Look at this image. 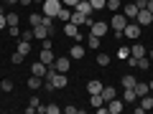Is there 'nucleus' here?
Segmentation results:
<instances>
[{
    "label": "nucleus",
    "instance_id": "f257e3e1",
    "mask_svg": "<svg viewBox=\"0 0 153 114\" xmlns=\"http://www.w3.org/2000/svg\"><path fill=\"white\" fill-rule=\"evenodd\" d=\"M61 8H64V3H61V0H44V3H41V10H44V15H51V18L59 15Z\"/></svg>",
    "mask_w": 153,
    "mask_h": 114
},
{
    "label": "nucleus",
    "instance_id": "f03ea898",
    "mask_svg": "<svg viewBox=\"0 0 153 114\" xmlns=\"http://www.w3.org/2000/svg\"><path fill=\"white\" fill-rule=\"evenodd\" d=\"M125 26H128L125 13H120V10H117V13L112 15V20H110V28H112L115 33H123V31H125Z\"/></svg>",
    "mask_w": 153,
    "mask_h": 114
},
{
    "label": "nucleus",
    "instance_id": "7ed1b4c3",
    "mask_svg": "<svg viewBox=\"0 0 153 114\" xmlns=\"http://www.w3.org/2000/svg\"><path fill=\"white\" fill-rule=\"evenodd\" d=\"M107 31H110V23H102V20H94L92 26H89V33H94L97 38L107 36Z\"/></svg>",
    "mask_w": 153,
    "mask_h": 114
},
{
    "label": "nucleus",
    "instance_id": "20e7f679",
    "mask_svg": "<svg viewBox=\"0 0 153 114\" xmlns=\"http://www.w3.org/2000/svg\"><path fill=\"white\" fill-rule=\"evenodd\" d=\"M51 66H54L56 71H61V74H66V71L71 69V58H69V56H59V58H54Z\"/></svg>",
    "mask_w": 153,
    "mask_h": 114
},
{
    "label": "nucleus",
    "instance_id": "39448f33",
    "mask_svg": "<svg viewBox=\"0 0 153 114\" xmlns=\"http://www.w3.org/2000/svg\"><path fill=\"white\" fill-rule=\"evenodd\" d=\"M135 20H138V26H151L153 23V13L148 10V8H140L138 15H135Z\"/></svg>",
    "mask_w": 153,
    "mask_h": 114
},
{
    "label": "nucleus",
    "instance_id": "423d86ee",
    "mask_svg": "<svg viewBox=\"0 0 153 114\" xmlns=\"http://www.w3.org/2000/svg\"><path fill=\"white\" fill-rule=\"evenodd\" d=\"M123 36L130 38V41H138V38H140V26H138V23H135V26H130V23H128L125 31H123Z\"/></svg>",
    "mask_w": 153,
    "mask_h": 114
},
{
    "label": "nucleus",
    "instance_id": "0eeeda50",
    "mask_svg": "<svg viewBox=\"0 0 153 114\" xmlns=\"http://www.w3.org/2000/svg\"><path fill=\"white\" fill-rule=\"evenodd\" d=\"M64 33H66V36H69V38H76V43H79V41H82V33H79V26H74V23H66V26H64Z\"/></svg>",
    "mask_w": 153,
    "mask_h": 114
},
{
    "label": "nucleus",
    "instance_id": "6e6552de",
    "mask_svg": "<svg viewBox=\"0 0 153 114\" xmlns=\"http://www.w3.org/2000/svg\"><path fill=\"white\" fill-rule=\"evenodd\" d=\"M74 10H79L82 15H92L94 8H92V3H89V0H79V3L74 5Z\"/></svg>",
    "mask_w": 153,
    "mask_h": 114
},
{
    "label": "nucleus",
    "instance_id": "1a4fd4ad",
    "mask_svg": "<svg viewBox=\"0 0 153 114\" xmlns=\"http://www.w3.org/2000/svg\"><path fill=\"white\" fill-rule=\"evenodd\" d=\"M51 36V28H46L44 23L41 26H33V38H38V41H44V38Z\"/></svg>",
    "mask_w": 153,
    "mask_h": 114
},
{
    "label": "nucleus",
    "instance_id": "9d476101",
    "mask_svg": "<svg viewBox=\"0 0 153 114\" xmlns=\"http://www.w3.org/2000/svg\"><path fill=\"white\" fill-rule=\"evenodd\" d=\"M46 71H49V66H46L44 61H36V64L31 66V74H33V76H41V79L46 76Z\"/></svg>",
    "mask_w": 153,
    "mask_h": 114
},
{
    "label": "nucleus",
    "instance_id": "9b49d317",
    "mask_svg": "<svg viewBox=\"0 0 153 114\" xmlns=\"http://www.w3.org/2000/svg\"><path fill=\"white\" fill-rule=\"evenodd\" d=\"M123 109H125V107H123V102H120L117 96H115V99H110V102H107V112H110V114H120Z\"/></svg>",
    "mask_w": 153,
    "mask_h": 114
},
{
    "label": "nucleus",
    "instance_id": "f8f14e48",
    "mask_svg": "<svg viewBox=\"0 0 153 114\" xmlns=\"http://www.w3.org/2000/svg\"><path fill=\"white\" fill-rule=\"evenodd\" d=\"M84 53H87V48H84V46H71V48H69V58H74V61L84 58Z\"/></svg>",
    "mask_w": 153,
    "mask_h": 114
},
{
    "label": "nucleus",
    "instance_id": "ddd939ff",
    "mask_svg": "<svg viewBox=\"0 0 153 114\" xmlns=\"http://www.w3.org/2000/svg\"><path fill=\"white\" fill-rule=\"evenodd\" d=\"M140 109L143 112H151L153 109V91H148L146 96H140Z\"/></svg>",
    "mask_w": 153,
    "mask_h": 114
},
{
    "label": "nucleus",
    "instance_id": "4468645a",
    "mask_svg": "<svg viewBox=\"0 0 153 114\" xmlns=\"http://www.w3.org/2000/svg\"><path fill=\"white\" fill-rule=\"evenodd\" d=\"M38 61H44L46 66H51V64H54V51H51V48H41V56H38Z\"/></svg>",
    "mask_w": 153,
    "mask_h": 114
},
{
    "label": "nucleus",
    "instance_id": "2eb2a0df",
    "mask_svg": "<svg viewBox=\"0 0 153 114\" xmlns=\"http://www.w3.org/2000/svg\"><path fill=\"white\" fill-rule=\"evenodd\" d=\"M120 84H123V89H135L138 79H135V76H133V74H125V76H123V79H120Z\"/></svg>",
    "mask_w": 153,
    "mask_h": 114
},
{
    "label": "nucleus",
    "instance_id": "dca6fc26",
    "mask_svg": "<svg viewBox=\"0 0 153 114\" xmlns=\"http://www.w3.org/2000/svg\"><path fill=\"white\" fill-rule=\"evenodd\" d=\"M66 84H69V79H66V74H61V71H56V74H54V86H56V89H64Z\"/></svg>",
    "mask_w": 153,
    "mask_h": 114
},
{
    "label": "nucleus",
    "instance_id": "f3484780",
    "mask_svg": "<svg viewBox=\"0 0 153 114\" xmlns=\"http://www.w3.org/2000/svg\"><path fill=\"white\" fill-rule=\"evenodd\" d=\"M89 104H92L94 109H100V107H105V99H102V94H89Z\"/></svg>",
    "mask_w": 153,
    "mask_h": 114
},
{
    "label": "nucleus",
    "instance_id": "a211bd4d",
    "mask_svg": "<svg viewBox=\"0 0 153 114\" xmlns=\"http://www.w3.org/2000/svg\"><path fill=\"white\" fill-rule=\"evenodd\" d=\"M138 10H140V8H138L135 3H130V5H125V8H123V13H125V18H128V20H130V18H135V15H138Z\"/></svg>",
    "mask_w": 153,
    "mask_h": 114
},
{
    "label": "nucleus",
    "instance_id": "6ab92c4d",
    "mask_svg": "<svg viewBox=\"0 0 153 114\" xmlns=\"http://www.w3.org/2000/svg\"><path fill=\"white\" fill-rule=\"evenodd\" d=\"M102 86H105L102 81H97V79H92V81L87 84V91H89V94H100V91H102Z\"/></svg>",
    "mask_w": 153,
    "mask_h": 114
},
{
    "label": "nucleus",
    "instance_id": "aec40b11",
    "mask_svg": "<svg viewBox=\"0 0 153 114\" xmlns=\"http://www.w3.org/2000/svg\"><path fill=\"white\" fill-rule=\"evenodd\" d=\"M16 51H21L23 56H28L31 53V41H26V38H21V41H18V48Z\"/></svg>",
    "mask_w": 153,
    "mask_h": 114
},
{
    "label": "nucleus",
    "instance_id": "412c9836",
    "mask_svg": "<svg viewBox=\"0 0 153 114\" xmlns=\"http://www.w3.org/2000/svg\"><path fill=\"white\" fill-rule=\"evenodd\" d=\"M100 94H102V99H105V102H110V99H115V96H117V91H115L112 86H102V91H100Z\"/></svg>",
    "mask_w": 153,
    "mask_h": 114
},
{
    "label": "nucleus",
    "instance_id": "4be33fe9",
    "mask_svg": "<svg viewBox=\"0 0 153 114\" xmlns=\"http://www.w3.org/2000/svg\"><path fill=\"white\" fill-rule=\"evenodd\" d=\"M38 86H44V79H41V76H33V74H31V79H28V89H33V91H36Z\"/></svg>",
    "mask_w": 153,
    "mask_h": 114
},
{
    "label": "nucleus",
    "instance_id": "5701e85b",
    "mask_svg": "<svg viewBox=\"0 0 153 114\" xmlns=\"http://www.w3.org/2000/svg\"><path fill=\"white\" fill-rule=\"evenodd\" d=\"M69 20L74 23V26H82V23L87 20V15H82V13H79V10H71V18H69Z\"/></svg>",
    "mask_w": 153,
    "mask_h": 114
},
{
    "label": "nucleus",
    "instance_id": "b1692460",
    "mask_svg": "<svg viewBox=\"0 0 153 114\" xmlns=\"http://www.w3.org/2000/svg\"><path fill=\"white\" fill-rule=\"evenodd\" d=\"M135 99H138L135 89H123V102H128V104H130V102H135Z\"/></svg>",
    "mask_w": 153,
    "mask_h": 114
},
{
    "label": "nucleus",
    "instance_id": "393cba45",
    "mask_svg": "<svg viewBox=\"0 0 153 114\" xmlns=\"http://www.w3.org/2000/svg\"><path fill=\"white\" fill-rule=\"evenodd\" d=\"M130 56H135V58H140V56H146V46H140V43L130 46Z\"/></svg>",
    "mask_w": 153,
    "mask_h": 114
},
{
    "label": "nucleus",
    "instance_id": "a878e982",
    "mask_svg": "<svg viewBox=\"0 0 153 114\" xmlns=\"http://www.w3.org/2000/svg\"><path fill=\"white\" fill-rule=\"evenodd\" d=\"M135 66H138V69H140V71H148V69H151V58H148V56H140Z\"/></svg>",
    "mask_w": 153,
    "mask_h": 114
},
{
    "label": "nucleus",
    "instance_id": "bb28decb",
    "mask_svg": "<svg viewBox=\"0 0 153 114\" xmlns=\"http://www.w3.org/2000/svg\"><path fill=\"white\" fill-rule=\"evenodd\" d=\"M148 91H151V89H148V84H143V81H138V84H135V94H138V99L146 96Z\"/></svg>",
    "mask_w": 153,
    "mask_h": 114
},
{
    "label": "nucleus",
    "instance_id": "cd10ccee",
    "mask_svg": "<svg viewBox=\"0 0 153 114\" xmlns=\"http://www.w3.org/2000/svg\"><path fill=\"white\" fill-rule=\"evenodd\" d=\"M41 20H44V15H41V13H31V15H28V23H31V28H33V26H41Z\"/></svg>",
    "mask_w": 153,
    "mask_h": 114
},
{
    "label": "nucleus",
    "instance_id": "c85d7f7f",
    "mask_svg": "<svg viewBox=\"0 0 153 114\" xmlns=\"http://www.w3.org/2000/svg\"><path fill=\"white\" fill-rule=\"evenodd\" d=\"M56 18H59V20H64V23H69V18H71V10L64 5V8L59 10V15H56Z\"/></svg>",
    "mask_w": 153,
    "mask_h": 114
},
{
    "label": "nucleus",
    "instance_id": "c756f323",
    "mask_svg": "<svg viewBox=\"0 0 153 114\" xmlns=\"http://www.w3.org/2000/svg\"><path fill=\"white\" fill-rule=\"evenodd\" d=\"M87 46H89V48H94V51L100 48V38L94 36V33H89V38H87Z\"/></svg>",
    "mask_w": 153,
    "mask_h": 114
},
{
    "label": "nucleus",
    "instance_id": "7c9ffc66",
    "mask_svg": "<svg viewBox=\"0 0 153 114\" xmlns=\"http://www.w3.org/2000/svg\"><path fill=\"white\" fill-rule=\"evenodd\" d=\"M120 5H123L120 0H107V5H105V8H107V10H112V13H117V10H120Z\"/></svg>",
    "mask_w": 153,
    "mask_h": 114
},
{
    "label": "nucleus",
    "instance_id": "2f4dec72",
    "mask_svg": "<svg viewBox=\"0 0 153 114\" xmlns=\"http://www.w3.org/2000/svg\"><path fill=\"white\" fill-rule=\"evenodd\" d=\"M13 89H16V86H13L10 79H3V81H0V91H13Z\"/></svg>",
    "mask_w": 153,
    "mask_h": 114
},
{
    "label": "nucleus",
    "instance_id": "473e14b6",
    "mask_svg": "<svg viewBox=\"0 0 153 114\" xmlns=\"http://www.w3.org/2000/svg\"><path fill=\"white\" fill-rule=\"evenodd\" d=\"M23 58H26V56H23L21 51H16V53L10 56V61H13V66H18V64H23Z\"/></svg>",
    "mask_w": 153,
    "mask_h": 114
},
{
    "label": "nucleus",
    "instance_id": "72a5a7b5",
    "mask_svg": "<svg viewBox=\"0 0 153 114\" xmlns=\"http://www.w3.org/2000/svg\"><path fill=\"white\" fill-rule=\"evenodd\" d=\"M89 3H92L94 10H105V5H107V0H89Z\"/></svg>",
    "mask_w": 153,
    "mask_h": 114
},
{
    "label": "nucleus",
    "instance_id": "f704fd0d",
    "mask_svg": "<svg viewBox=\"0 0 153 114\" xmlns=\"http://www.w3.org/2000/svg\"><path fill=\"white\" fill-rule=\"evenodd\" d=\"M97 64L100 66H110V56L107 53H97Z\"/></svg>",
    "mask_w": 153,
    "mask_h": 114
},
{
    "label": "nucleus",
    "instance_id": "c9c22d12",
    "mask_svg": "<svg viewBox=\"0 0 153 114\" xmlns=\"http://www.w3.org/2000/svg\"><path fill=\"white\" fill-rule=\"evenodd\" d=\"M128 56H130V48H128V46H123V48H117V58H123V61H125Z\"/></svg>",
    "mask_w": 153,
    "mask_h": 114
},
{
    "label": "nucleus",
    "instance_id": "e433bc0d",
    "mask_svg": "<svg viewBox=\"0 0 153 114\" xmlns=\"http://www.w3.org/2000/svg\"><path fill=\"white\" fill-rule=\"evenodd\" d=\"M5 20H8V26H18V15L16 13H5Z\"/></svg>",
    "mask_w": 153,
    "mask_h": 114
},
{
    "label": "nucleus",
    "instance_id": "4c0bfd02",
    "mask_svg": "<svg viewBox=\"0 0 153 114\" xmlns=\"http://www.w3.org/2000/svg\"><path fill=\"white\" fill-rule=\"evenodd\" d=\"M8 33L16 38V36H21V28H18V26H8Z\"/></svg>",
    "mask_w": 153,
    "mask_h": 114
},
{
    "label": "nucleus",
    "instance_id": "58836bf2",
    "mask_svg": "<svg viewBox=\"0 0 153 114\" xmlns=\"http://www.w3.org/2000/svg\"><path fill=\"white\" fill-rule=\"evenodd\" d=\"M21 38H26V41H31V38H33V28H28V31H21Z\"/></svg>",
    "mask_w": 153,
    "mask_h": 114
},
{
    "label": "nucleus",
    "instance_id": "ea45409f",
    "mask_svg": "<svg viewBox=\"0 0 153 114\" xmlns=\"http://www.w3.org/2000/svg\"><path fill=\"white\" fill-rule=\"evenodd\" d=\"M28 107H33V109H38V107H41V102H38V96H33L31 102H28Z\"/></svg>",
    "mask_w": 153,
    "mask_h": 114
},
{
    "label": "nucleus",
    "instance_id": "a19ab883",
    "mask_svg": "<svg viewBox=\"0 0 153 114\" xmlns=\"http://www.w3.org/2000/svg\"><path fill=\"white\" fill-rule=\"evenodd\" d=\"M3 28H8V20H5V13H0V31Z\"/></svg>",
    "mask_w": 153,
    "mask_h": 114
},
{
    "label": "nucleus",
    "instance_id": "79ce46f5",
    "mask_svg": "<svg viewBox=\"0 0 153 114\" xmlns=\"http://www.w3.org/2000/svg\"><path fill=\"white\" fill-rule=\"evenodd\" d=\"M61 3H64V5H66V8H74V5H76V3H79V0H61Z\"/></svg>",
    "mask_w": 153,
    "mask_h": 114
},
{
    "label": "nucleus",
    "instance_id": "37998d69",
    "mask_svg": "<svg viewBox=\"0 0 153 114\" xmlns=\"http://www.w3.org/2000/svg\"><path fill=\"white\" fill-rule=\"evenodd\" d=\"M51 46H54V43H51L49 38H44V41H41V48H51Z\"/></svg>",
    "mask_w": 153,
    "mask_h": 114
},
{
    "label": "nucleus",
    "instance_id": "c03bdc74",
    "mask_svg": "<svg viewBox=\"0 0 153 114\" xmlns=\"http://www.w3.org/2000/svg\"><path fill=\"white\" fill-rule=\"evenodd\" d=\"M64 112H66V114H76L79 109H76V107H64Z\"/></svg>",
    "mask_w": 153,
    "mask_h": 114
},
{
    "label": "nucleus",
    "instance_id": "a18cd8bd",
    "mask_svg": "<svg viewBox=\"0 0 153 114\" xmlns=\"http://www.w3.org/2000/svg\"><path fill=\"white\" fill-rule=\"evenodd\" d=\"M133 3H135L138 8H146V3H148V0H133Z\"/></svg>",
    "mask_w": 153,
    "mask_h": 114
},
{
    "label": "nucleus",
    "instance_id": "49530a36",
    "mask_svg": "<svg viewBox=\"0 0 153 114\" xmlns=\"http://www.w3.org/2000/svg\"><path fill=\"white\" fill-rule=\"evenodd\" d=\"M146 8H148L151 13H153V0H148V3H146Z\"/></svg>",
    "mask_w": 153,
    "mask_h": 114
},
{
    "label": "nucleus",
    "instance_id": "de8ad7c7",
    "mask_svg": "<svg viewBox=\"0 0 153 114\" xmlns=\"http://www.w3.org/2000/svg\"><path fill=\"white\" fill-rule=\"evenodd\" d=\"M3 3H5V5H16L18 0H3Z\"/></svg>",
    "mask_w": 153,
    "mask_h": 114
},
{
    "label": "nucleus",
    "instance_id": "09e8293b",
    "mask_svg": "<svg viewBox=\"0 0 153 114\" xmlns=\"http://www.w3.org/2000/svg\"><path fill=\"white\" fill-rule=\"evenodd\" d=\"M146 56H148V58H151V64H153V51H148V53H146Z\"/></svg>",
    "mask_w": 153,
    "mask_h": 114
},
{
    "label": "nucleus",
    "instance_id": "8fccbe9b",
    "mask_svg": "<svg viewBox=\"0 0 153 114\" xmlns=\"http://www.w3.org/2000/svg\"><path fill=\"white\" fill-rule=\"evenodd\" d=\"M148 89H151V91H153V81H148Z\"/></svg>",
    "mask_w": 153,
    "mask_h": 114
},
{
    "label": "nucleus",
    "instance_id": "3c124183",
    "mask_svg": "<svg viewBox=\"0 0 153 114\" xmlns=\"http://www.w3.org/2000/svg\"><path fill=\"white\" fill-rule=\"evenodd\" d=\"M33 3H38V5H41V3H44V0H33Z\"/></svg>",
    "mask_w": 153,
    "mask_h": 114
}]
</instances>
